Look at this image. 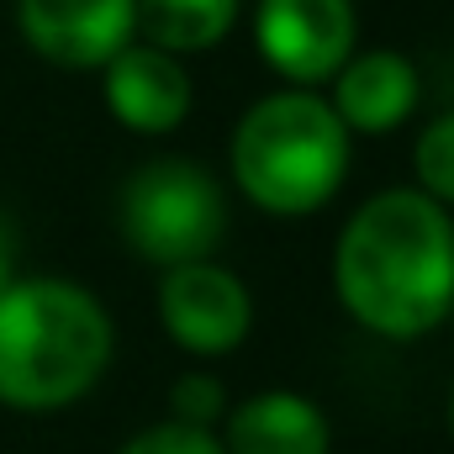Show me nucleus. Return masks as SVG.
I'll use <instances>...</instances> for the list:
<instances>
[{"label":"nucleus","instance_id":"1","mask_svg":"<svg viewBox=\"0 0 454 454\" xmlns=\"http://www.w3.org/2000/svg\"><path fill=\"white\" fill-rule=\"evenodd\" d=\"M333 296L386 343L439 333L454 312V212L418 185L359 201L333 243Z\"/></svg>","mask_w":454,"mask_h":454},{"label":"nucleus","instance_id":"2","mask_svg":"<svg viewBox=\"0 0 454 454\" xmlns=\"http://www.w3.org/2000/svg\"><path fill=\"white\" fill-rule=\"evenodd\" d=\"M116 323L69 275H16L0 291V407L64 412L112 370Z\"/></svg>","mask_w":454,"mask_h":454},{"label":"nucleus","instance_id":"3","mask_svg":"<svg viewBox=\"0 0 454 454\" xmlns=\"http://www.w3.org/2000/svg\"><path fill=\"white\" fill-rule=\"evenodd\" d=\"M354 137L343 132L323 90L280 85L259 96L232 121L227 175L232 191L264 217H312L323 212L348 180Z\"/></svg>","mask_w":454,"mask_h":454},{"label":"nucleus","instance_id":"4","mask_svg":"<svg viewBox=\"0 0 454 454\" xmlns=\"http://www.w3.org/2000/svg\"><path fill=\"white\" fill-rule=\"evenodd\" d=\"M121 243L159 270L217 259L227 238V185L185 153H164L137 164L116 196Z\"/></svg>","mask_w":454,"mask_h":454},{"label":"nucleus","instance_id":"5","mask_svg":"<svg viewBox=\"0 0 454 454\" xmlns=\"http://www.w3.org/2000/svg\"><path fill=\"white\" fill-rule=\"evenodd\" d=\"M354 0H254V53L296 90H323L354 59Z\"/></svg>","mask_w":454,"mask_h":454},{"label":"nucleus","instance_id":"6","mask_svg":"<svg viewBox=\"0 0 454 454\" xmlns=\"http://www.w3.org/2000/svg\"><path fill=\"white\" fill-rule=\"evenodd\" d=\"M159 328L196 359H223L254 333V296L243 275L217 259L175 264L159 275Z\"/></svg>","mask_w":454,"mask_h":454},{"label":"nucleus","instance_id":"7","mask_svg":"<svg viewBox=\"0 0 454 454\" xmlns=\"http://www.w3.org/2000/svg\"><path fill=\"white\" fill-rule=\"evenodd\" d=\"M21 43L59 69H106L137 37V0H11Z\"/></svg>","mask_w":454,"mask_h":454},{"label":"nucleus","instance_id":"8","mask_svg":"<svg viewBox=\"0 0 454 454\" xmlns=\"http://www.w3.org/2000/svg\"><path fill=\"white\" fill-rule=\"evenodd\" d=\"M101 96H106V112L137 137H169L196 106L185 59H175L143 37H132L101 69Z\"/></svg>","mask_w":454,"mask_h":454},{"label":"nucleus","instance_id":"9","mask_svg":"<svg viewBox=\"0 0 454 454\" xmlns=\"http://www.w3.org/2000/svg\"><path fill=\"white\" fill-rule=\"evenodd\" d=\"M328 106L348 137H391L423 106V74L396 48H354V59L328 80Z\"/></svg>","mask_w":454,"mask_h":454},{"label":"nucleus","instance_id":"10","mask_svg":"<svg viewBox=\"0 0 454 454\" xmlns=\"http://www.w3.org/2000/svg\"><path fill=\"white\" fill-rule=\"evenodd\" d=\"M217 439L227 454H328L333 423L312 396L291 386H270L227 407Z\"/></svg>","mask_w":454,"mask_h":454},{"label":"nucleus","instance_id":"11","mask_svg":"<svg viewBox=\"0 0 454 454\" xmlns=\"http://www.w3.org/2000/svg\"><path fill=\"white\" fill-rule=\"evenodd\" d=\"M238 16L243 0H137V37L175 59H196L227 43Z\"/></svg>","mask_w":454,"mask_h":454},{"label":"nucleus","instance_id":"12","mask_svg":"<svg viewBox=\"0 0 454 454\" xmlns=\"http://www.w3.org/2000/svg\"><path fill=\"white\" fill-rule=\"evenodd\" d=\"M412 175H418L423 196H434L439 207L454 212V106L423 121V132L412 143Z\"/></svg>","mask_w":454,"mask_h":454},{"label":"nucleus","instance_id":"13","mask_svg":"<svg viewBox=\"0 0 454 454\" xmlns=\"http://www.w3.org/2000/svg\"><path fill=\"white\" fill-rule=\"evenodd\" d=\"M227 386L212 375V370H185V375H175V386H169V423H185V428H207V434H217L227 418Z\"/></svg>","mask_w":454,"mask_h":454},{"label":"nucleus","instance_id":"14","mask_svg":"<svg viewBox=\"0 0 454 454\" xmlns=\"http://www.w3.org/2000/svg\"><path fill=\"white\" fill-rule=\"evenodd\" d=\"M116 454H227L217 434L207 428H185V423H153V428H137Z\"/></svg>","mask_w":454,"mask_h":454},{"label":"nucleus","instance_id":"15","mask_svg":"<svg viewBox=\"0 0 454 454\" xmlns=\"http://www.w3.org/2000/svg\"><path fill=\"white\" fill-rule=\"evenodd\" d=\"M16 254H21V238H16L11 217H0V291L21 275V270H16Z\"/></svg>","mask_w":454,"mask_h":454},{"label":"nucleus","instance_id":"16","mask_svg":"<svg viewBox=\"0 0 454 454\" xmlns=\"http://www.w3.org/2000/svg\"><path fill=\"white\" fill-rule=\"evenodd\" d=\"M444 412H450V434H454V380H450V402H444Z\"/></svg>","mask_w":454,"mask_h":454},{"label":"nucleus","instance_id":"17","mask_svg":"<svg viewBox=\"0 0 454 454\" xmlns=\"http://www.w3.org/2000/svg\"><path fill=\"white\" fill-rule=\"evenodd\" d=\"M450 323H454V312H450Z\"/></svg>","mask_w":454,"mask_h":454}]
</instances>
